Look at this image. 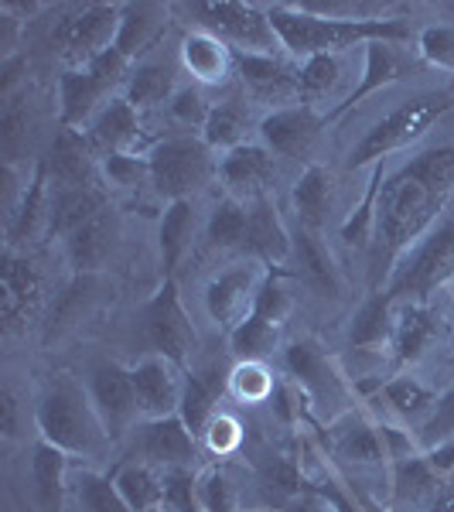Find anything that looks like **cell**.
<instances>
[{"mask_svg":"<svg viewBox=\"0 0 454 512\" xmlns=\"http://www.w3.org/2000/svg\"><path fill=\"white\" fill-rule=\"evenodd\" d=\"M195 489L202 512H236L239 506V492L226 468H209L205 475H198Z\"/></svg>","mask_w":454,"mask_h":512,"instance_id":"47","label":"cell"},{"mask_svg":"<svg viewBox=\"0 0 454 512\" xmlns=\"http://www.w3.org/2000/svg\"><path fill=\"white\" fill-rule=\"evenodd\" d=\"M168 28V7L158 4H123L120 31H117V52L130 65L140 62L144 55L158 52V41Z\"/></svg>","mask_w":454,"mask_h":512,"instance_id":"30","label":"cell"},{"mask_svg":"<svg viewBox=\"0 0 454 512\" xmlns=\"http://www.w3.org/2000/svg\"><path fill=\"white\" fill-rule=\"evenodd\" d=\"M338 454L356 465H379V461L390 458V441H386L383 427L373 424H352L349 431L338 441Z\"/></svg>","mask_w":454,"mask_h":512,"instance_id":"42","label":"cell"},{"mask_svg":"<svg viewBox=\"0 0 454 512\" xmlns=\"http://www.w3.org/2000/svg\"><path fill=\"white\" fill-rule=\"evenodd\" d=\"M188 18H195L198 31H209L219 41H226L229 48L239 55H280V41L270 28L267 7L257 4H233V0H222V4H188L181 7Z\"/></svg>","mask_w":454,"mask_h":512,"instance_id":"8","label":"cell"},{"mask_svg":"<svg viewBox=\"0 0 454 512\" xmlns=\"http://www.w3.org/2000/svg\"><path fill=\"white\" fill-rule=\"evenodd\" d=\"M130 379H134L140 424L144 420H161L181 410V393H185V369L178 362L164 359V355H140L130 366Z\"/></svg>","mask_w":454,"mask_h":512,"instance_id":"15","label":"cell"},{"mask_svg":"<svg viewBox=\"0 0 454 512\" xmlns=\"http://www.w3.org/2000/svg\"><path fill=\"white\" fill-rule=\"evenodd\" d=\"M35 424L41 431V441L55 444L65 454L99 458L106 444H113L96 414L89 386L79 383L72 373H55L48 379V386L35 403Z\"/></svg>","mask_w":454,"mask_h":512,"instance_id":"3","label":"cell"},{"mask_svg":"<svg viewBox=\"0 0 454 512\" xmlns=\"http://www.w3.org/2000/svg\"><path fill=\"white\" fill-rule=\"evenodd\" d=\"M144 338H147V352L164 355V359L178 362L181 369H188L198 359V328L195 318L188 315L185 301L178 294L175 280H164V287L147 301L144 308Z\"/></svg>","mask_w":454,"mask_h":512,"instance_id":"10","label":"cell"},{"mask_svg":"<svg viewBox=\"0 0 454 512\" xmlns=\"http://www.w3.org/2000/svg\"><path fill=\"white\" fill-rule=\"evenodd\" d=\"M277 383L274 376H270V369L263 366V362H236L233 369H229V393L236 396V400L243 403H267L270 396H274Z\"/></svg>","mask_w":454,"mask_h":512,"instance_id":"44","label":"cell"},{"mask_svg":"<svg viewBox=\"0 0 454 512\" xmlns=\"http://www.w3.org/2000/svg\"><path fill=\"white\" fill-rule=\"evenodd\" d=\"M284 366L304 390L311 393H328L335 390V373L328 366L325 352L318 349L315 342H291L284 349Z\"/></svg>","mask_w":454,"mask_h":512,"instance_id":"39","label":"cell"},{"mask_svg":"<svg viewBox=\"0 0 454 512\" xmlns=\"http://www.w3.org/2000/svg\"><path fill=\"white\" fill-rule=\"evenodd\" d=\"M120 14V4H86L72 7L65 18H59V24L52 28V45L65 69H86L93 59L110 52L117 45Z\"/></svg>","mask_w":454,"mask_h":512,"instance_id":"9","label":"cell"},{"mask_svg":"<svg viewBox=\"0 0 454 512\" xmlns=\"http://www.w3.org/2000/svg\"><path fill=\"white\" fill-rule=\"evenodd\" d=\"M117 216L106 205L99 216H93L86 226H79L76 233L65 239V260L76 270V277H96L99 270L110 263L113 246H117Z\"/></svg>","mask_w":454,"mask_h":512,"instance_id":"26","label":"cell"},{"mask_svg":"<svg viewBox=\"0 0 454 512\" xmlns=\"http://www.w3.org/2000/svg\"><path fill=\"white\" fill-rule=\"evenodd\" d=\"M89 396L96 403V414L103 420L110 441L117 444L127 434H134L140 427V407L134 393V379L130 369L117 366V362H96L86 376Z\"/></svg>","mask_w":454,"mask_h":512,"instance_id":"13","label":"cell"},{"mask_svg":"<svg viewBox=\"0 0 454 512\" xmlns=\"http://www.w3.org/2000/svg\"><path fill=\"white\" fill-rule=\"evenodd\" d=\"M178 89H181L178 55L171 59V55L151 52V55H144L140 62L130 65L120 96L134 106L140 117H147V113H154V110H164Z\"/></svg>","mask_w":454,"mask_h":512,"instance_id":"17","label":"cell"},{"mask_svg":"<svg viewBox=\"0 0 454 512\" xmlns=\"http://www.w3.org/2000/svg\"><path fill=\"white\" fill-rule=\"evenodd\" d=\"M117 489L134 512H161L164 509V472L147 461L134 458L117 472Z\"/></svg>","mask_w":454,"mask_h":512,"instance_id":"36","label":"cell"},{"mask_svg":"<svg viewBox=\"0 0 454 512\" xmlns=\"http://www.w3.org/2000/svg\"><path fill=\"white\" fill-rule=\"evenodd\" d=\"M168 110V120L175 123V127L181 130H202L205 127V120H209V110H212V103L205 99V89H198V86H181L175 96H171V103L164 106Z\"/></svg>","mask_w":454,"mask_h":512,"instance_id":"45","label":"cell"},{"mask_svg":"<svg viewBox=\"0 0 454 512\" xmlns=\"http://www.w3.org/2000/svg\"><path fill=\"white\" fill-rule=\"evenodd\" d=\"M260 120H263V113L243 93L222 96L212 103L209 120H205V127H202V140L212 154L222 158V154L236 151V147L253 144L260 130Z\"/></svg>","mask_w":454,"mask_h":512,"instance_id":"21","label":"cell"},{"mask_svg":"<svg viewBox=\"0 0 454 512\" xmlns=\"http://www.w3.org/2000/svg\"><path fill=\"white\" fill-rule=\"evenodd\" d=\"M277 175H280V161L260 140H253V144H243L236 151L222 154L216 181L222 185V195H233L239 202H253V198L274 192Z\"/></svg>","mask_w":454,"mask_h":512,"instance_id":"16","label":"cell"},{"mask_svg":"<svg viewBox=\"0 0 454 512\" xmlns=\"http://www.w3.org/2000/svg\"><path fill=\"white\" fill-rule=\"evenodd\" d=\"M342 86H345L342 55H311V59L297 62V99H301V106L321 110V103H332V99H338V106H342L345 99Z\"/></svg>","mask_w":454,"mask_h":512,"instance_id":"33","label":"cell"},{"mask_svg":"<svg viewBox=\"0 0 454 512\" xmlns=\"http://www.w3.org/2000/svg\"><path fill=\"white\" fill-rule=\"evenodd\" d=\"M18 414H21L18 390H14L11 383H4V390H0V427H4V437H7V441H14V437L21 434Z\"/></svg>","mask_w":454,"mask_h":512,"instance_id":"51","label":"cell"},{"mask_svg":"<svg viewBox=\"0 0 454 512\" xmlns=\"http://www.w3.org/2000/svg\"><path fill=\"white\" fill-rule=\"evenodd\" d=\"M192 233H195V202L185 198V202H168L158 226V243H161V256L164 267H175V263L185 256V250L192 246Z\"/></svg>","mask_w":454,"mask_h":512,"instance_id":"40","label":"cell"},{"mask_svg":"<svg viewBox=\"0 0 454 512\" xmlns=\"http://www.w3.org/2000/svg\"><path fill=\"white\" fill-rule=\"evenodd\" d=\"M325 127L328 117L315 106H284V110L263 113L257 140L277 161L311 164V154H315Z\"/></svg>","mask_w":454,"mask_h":512,"instance_id":"11","label":"cell"},{"mask_svg":"<svg viewBox=\"0 0 454 512\" xmlns=\"http://www.w3.org/2000/svg\"><path fill=\"white\" fill-rule=\"evenodd\" d=\"M454 198V144H427L417 154L383 171L376 195L369 267L379 284L396 270L414 246L448 216Z\"/></svg>","mask_w":454,"mask_h":512,"instance_id":"1","label":"cell"},{"mask_svg":"<svg viewBox=\"0 0 454 512\" xmlns=\"http://www.w3.org/2000/svg\"><path fill=\"white\" fill-rule=\"evenodd\" d=\"M99 175H103V185H113V188L151 185L147 154H110V158L99 161Z\"/></svg>","mask_w":454,"mask_h":512,"instance_id":"48","label":"cell"},{"mask_svg":"<svg viewBox=\"0 0 454 512\" xmlns=\"http://www.w3.org/2000/svg\"><path fill=\"white\" fill-rule=\"evenodd\" d=\"M76 499L82 512H134L123 502L113 478L93 475V472H82L76 478Z\"/></svg>","mask_w":454,"mask_h":512,"instance_id":"43","label":"cell"},{"mask_svg":"<svg viewBox=\"0 0 454 512\" xmlns=\"http://www.w3.org/2000/svg\"><path fill=\"white\" fill-rule=\"evenodd\" d=\"M287 318H291V294H287L284 284L270 274L250 321L229 335V352H233L239 362H246V359L263 362L267 355H274Z\"/></svg>","mask_w":454,"mask_h":512,"instance_id":"12","label":"cell"},{"mask_svg":"<svg viewBox=\"0 0 454 512\" xmlns=\"http://www.w3.org/2000/svg\"><path fill=\"white\" fill-rule=\"evenodd\" d=\"M270 280V267L246 253L226 256V263L209 277L202 291V308L222 335H233L250 321L263 287Z\"/></svg>","mask_w":454,"mask_h":512,"instance_id":"6","label":"cell"},{"mask_svg":"<svg viewBox=\"0 0 454 512\" xmlns=\"http://www.w3.org/2000/svg\"><path fill=\"white\" fill-rule=\"evenodd\" d=\"M451 96L441 93V89H431V93H414L403 103H396L386 117H379L369 123V130L362 134L349 151V168H362V164H379L386 158H393L396 151L417 144L420 137L431 134V127L444 113L451 110Z\"/></svg>","mask_w":454,"mask_h":512,"instance_id":"4","label":"cell"},{"mask_svg":"<svg viewBox=\"0 0 454 512\" xmlns=\"http://www.w3.org/2000/svg\"><path fill=\"white\" fill-rule=\"evenodd\" d=\"M417 431H420V437H424L427 451L437 448V444H444V441H451V437H454V386L448 393L437 396L431 417H427Z\"/></svg>","mask_w":454,"mask_h":512,"instance_id":"49","label":"cell"},{"mask_svg":"<svg viewBox=\"0 0 454 512\" xmlns=\"http://www.w3.org/2000/svg\"><path fill=\"white\" fill-rule=\"evenodd\" d=\"M379 396H383L386 410H390L396 420H407V424H417V427L431 417V410L437 403V393L427 383H420L417 376L386 379V383L379 386Z\"/></svg>","mask_w":454,"mask_h":512,"instance_id":"35","label":"cell"},{"mask_svg":"<svg viewBox=\"0 0 454 512\" xmlns=\"http://www.w3.org/2000/svg\"><path fill=\"white\" fill-rule=\"evenodd\" d=\"M106 209L103 185H72V188H55L52 185V202H48V222L45 236L48 239H69L79 226H86L89 219L99 216Z\"/></svg>","mask_w":454,"mask_h":512,"instance_id":"27","label":"cell"},{"mask_svg":"<svg viewBox=\"0 0 454 512\" xmlns=\"http://www.w3.org/2000/svg\"><path fill=\"white\" fill-rule=\"evenodd\" d=\"M45 304V280H41L38 263L28 250L7 246L4 267H0V315H4L7 332L28 328V321L38 315Z\"/></svg>","mask_w":454,"mask_h":512,"instance_id":"14","label":"cell"},{"mask_svg":"<svg viewBox=\"0 0 454 512\" xmlns=\"http://www.w3.org/2000/svg\"><path fill=\"white\" fill-rule=\"evenodd\" d=\"M362 52H366L362 82L349 89L345 103L335 106V110L328 113V120H338L342 113H352L362 99L373 96L376 89H383V86H393V82L403 76V69H407V59L400 55V41H369V45H362Z\"/></svg>","mask_w":454,"mask_h":512,"instance_id":"29","label":"cell"},{"mask_svg":"<svg viewBox=\"0 0 454 512\" xmlns=\"http://www.w3.org/2000/svg\"><path fill=\"white\" fill-rule=\"evenodd\" d=\"M267 18L291 62H304L311 55H345L369 41H410V24H403V18H321L297 4H270Z\"/></svg>","mask_w":454,"mask_h":512,"instance_id":"2","label":"cell"},{"mask_svg":"<svg viewBox=\"0 0 454 512\" xmlns=\"http://www.w3.org/2000/svg\"><path fill=\"white\" fill-rule=\"evenodd\" d=\"M332 171L325 164L311 161L291 185V209L297 216V226L321 233L325 222L332 219Z\"/></svg>","mask_w":454,"mask_h":512,"instance_id":"31","label":"cell"},{"mask_svg":"<svg viewBox=\"0 0 454 512\" xmlns=\"http://www.w3.org/2000/svg\"><path fill=\"white\" fill-rule=\"evenodd\" d=\"M448 284H454V205L448 216L396 263L383 291L393 301H407V297H431Z\"/></svg>","mask_w":454,"mask_h":512,"instance_id":"7","label":"cell"},{"mask_svg":"<svg viewBox=\"0 0 454 512\" xmlns=\"http://www.w3.org/2000/svg\"><path fill=\"white\" fill-rule=\"evenodd\" d=\"M246 212H250V226H246L243 253L267 263V267H287V263L294 260V233L287 229V222L280 219L274 195L246 202Z\"/></svg>","mask_w":454,"mask_h":512,"instance_id":"22","label":"cell"},{"mask_svg":"<svg viewBox=\"0 0 454 512\" xmlns=\"http://www.w3.org/2000/svg\"><path fill=\"white\" fill-rule=\"evenodd\" d=\"M65 475H69V454L48 441H38L31 451V482L45 509H59L65 499Z\"/></svg>","mask_w":454,"mask_h":512,"instance_id":"37","label":"cell"},{"mask_svg":"<svg viewBox=\"0 0 454 512\" xmlns=\"http://www.w3.org/2000/svg\"><path fill=\"white\" fill-rule=\"evenodd\" d=\"M437 332H441V315L427 297H407L396 301L393 332H390V352L400 366L417 362L420 355L434 345Z\"/></svg>","mask_w":454,"mask_h":512,"instance_id":"24","label":"cell"},{"mask_svg":"<svg viewBox=\"0 0 454 512\" xmlns=\"http://www.w3.org/2000/svg\"><path fill=\"white\" fill-rule=\"evenodd\" d=\"M417 55L424 62H431L434 69L454 72V24L448 21L424 24L417 31Z\"/></svg>","mask_w":454,"mask_h":512,"instance_id":"46","label":"cell"},{"mask_svg":"<svg viewBox=\"0 0 454 512\" xmlns=\"http://www.w3.org/2000/svg\"><path fill=\"white\" fill-rule=\"evenodd\" d=\"M229 393V369L219 366L216 359L209 362H192L185 369V393H181V420L188 424V431L202 437L205 424L219 414V400Z\"/></svg>","mask_w":454,"mask_h":512,"instance_id":"23","label":"cell"},{"mask_svg":"<svg viewBox=\"0 0 454 512\" xmlns=\"http://www.w3.org/2000/svg\"><path fill=\"white\" fill-rule=\"evenodd\" d=\"M246 226H250L246 202H239L233 195H222L219 202L212 205L209 219H205V239H209V246H216L219 253L236 256V253H243V246H246Z\"/></svg>","mask_w":454,"mask_h":512,"instance_id":"34","label":"cell"},{"mask_svg":"<svg viewBox=\"0 0 454 512\" xmlns=\"http://www.w3.org/2000/svg\"><path fill=\"white\" fill-rule=\"evenodd\" d=\"M48 171V181L55 188H72V185H99V158L89 147V140L82 130L59 127V134L48 144V154L41 158Z\"/></svg>","mask_w":454,"mask_h":512,"instance_id":"25","label":"cell"},{"mask_svg":"<svg viewBox=\"0 0 454 512\" xmlns=\"http://www.w3.org/2000/svg\"><path fill=\"white\" fill-rule=\"evenodd\" d=\"M291 263L297 267V274H301L304 284L315 287L318 294H325V297L342 294V274H338V267H335V256L325 243H321V236L315 229H304V226L294 229V260Z\"/></svg>","mask_w":454,"mask_h":512,"instance_id":"32","label":"cell"},{"mask_svg":"<svg viewBox=\"0 0 454 512\" xmlns=\"http://www.w3.org/2000/svg\"><path fill=\"white\" fill-rule=\"evenodd\" d=\"M82 134H86L89 147L96 151L99 161L110 158V154H147L137 151L140 137H144V117L123 96L106 99Z\"/></svg>","mask_w":454,"mask_h":512,"instance_id":"19","label":"cell"},{"mask_svg":"<svg viewBox=\"0 0 454 512\" xmlns=\"http://www.w3.org/2000/svg\"><path fill=\"white\" fill-rule=\"evenodd\" d=\"M431 512H444V509H441V506H434V509H431Z\"/></svg>","mask_w":454,"mask_h":512,"instance_id":"53","label":"cell"},{"mask_svg":"<svg viewBox=\"0 0 454 512\" xmlns=\"http://www.w3.org/2000/svg\"><path fill=\"white\" fill-rule=\"evenodd\" d=\"M181 76L192 79L198 89H222L236 79V52L209 31H188L178 45Z\"/></svg>","mask_w":454,"mask_h":512,"instance_id":"20","label":"cell"},{"mask_svg":"<svg viewBox=\"0 0 454 512\" xmlns=\"http://www.w3.org/2000/svg\"><path fill=\"white\" fill-rule=\"evenodd\" d=\"M424 461H427V468H431L434 475H454V437L427 451Z\"/></svg>","mask_w":454,"mask_h":512,"instance_id":"52","label":"cell"},{"mask_svg":"<svg viewBox=\"0 0 454 512\" xmlns=\"http://www.w3.org/2000/svg\"><path fill=\"white\" fill-rule=\"evenodd\" d=\"M35 130V120H31V103L28 99H4V113H0V151H4V161L14 164L28 147V137Z\"/></svg>","mask_w":454,"mask_h":512,"instance_id":"41","label":"cell"},{"mask_svg":"<svg viewBox=\"0 0 454 512\" xmlns=\"http://www.w3.org/2000/svg\"><path fill=\"white\" fill-rule=\"evenodd\" d=\"M393 315H396V301L386 291H376L356 311V318H352V328H349V345H352V349H369V345L390 342Z\"/></svg>","mask_w":454,"mask_h":512,"instance_id":"38","label":"cell"},{"mask_svg":"<svg viewBox=\"0 0 454 512\" xmlns=\"http://www.w3.org/2000/svg\"><path fill=\"white\" fill-rule=\"evenodd\" d=\"M113 89L89 69H65L59 76V127L86 130Z\"/></svg>","mask_w":454,"mask_h":512,"instance_id":"28","label":"cell"},{"mask_svg":"<svg viewBox=\"0 0 454 512\" xmlns=\"http://www.w3.org/2000/svg\"><path fill=\"white\" fill-rule=\"evenodd\" d=\"M137 458L147 465L171 472V468H192V458L198 451V437L188 431V424L181 414L161 417V420H144L134 431Z\"/></svg>","mask_w":454,"mask_h":512,"instance_id":"18","label":"cell"},{"mask_svg":"<svg viewBox=\"0 0 454 512\" xmlns=\"http://www.w3.org/2000/svg\"><path fill=\"white\" fill-rule=\"evenodd\" d=\"M202 441H205V448H209L212 454L226 458V454H233L239 444H243V427H239V420L233 414H222V410H219V414L205 424Z\"/></svg>","mask_w":454,"mask_h":512,"instance_id":"50","label":"cell"},{"mask_svg":"<svg viewBox=\"0 0 454 512\" xmlns=\"http://www.w3.org/2000/svg\"><path fill=\"white\" fill-rule=\"evenodd\" d=\"M147 168H151V188L164 202H185L202 195L219 178V158L205 147L202 137L171 134L147 147Z\"/></svg>","mask_w":454,"mask_h":512,"instance_id":"5","label":"cell"}]
</instances>
